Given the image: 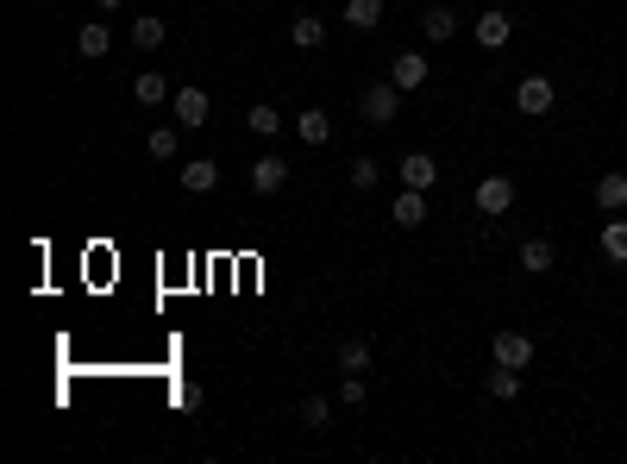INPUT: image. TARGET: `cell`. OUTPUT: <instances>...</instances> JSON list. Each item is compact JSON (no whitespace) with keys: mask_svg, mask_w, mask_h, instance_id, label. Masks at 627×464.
<instances>
[{"mask_svg":"<svg viewBox=\"0 0 627 464\" xmlns=\"http://www.w3.org/2000/svg\"><path fill=\"white\" fill-rule=\"evenodd\" d=\"M389 220H396L402 232H421L427 226V189H402L396 201H389Z\"/></svg>","mask_w":627,"mask_h":464,"instance_id":"9","label":"cell"},{"mask_svg":"<svg viewBox=\"0 0 627 464\" xmlns=\"http://www.w3.org/2000/svg\"><path fill=\"white\" fill-rule=\"evenodd\" d=\"M333 364H339V377H364L370 370V339H339Z\"/></svg>","mask_w":627,"mask_h":464,"instance_id":"17","label":"cell"},{"mask_svg":"<svg viewBox=\"0 0 627 464\" xmlns=\"http://www.w3.org/2000/svg\"><path fill=\"white\" fill-rule=\"evenodd\" d=\"M364 396H370L364 377H339V402H345V408H364Z\"/></svg>","mask_w":627,"mask_h":464,"instance_id":"28","label":"cell"},{"mask_svg":"<svg viewBox=\"0 0 627 464\" xmlns=\"http://www.w3.org/2000/svg\"><path fill=\"white\" fill-rule=\"evenodd\" d=\"M396 176H402V189H433V182H439L433 151H408L402 164H396Z\"/></svg>","mask_w":627,"mask_h":464,"instance_id":"11","label":"cell"},{"mask_svg":"<svg viewBox=\"0 0 627 464\" xmlns=\"http://www.w3.org/2000/svg\"><path fill=\"white\" fill-rule=\"evenodd\" d=\"M289 44L295 51H320V44H327V19L320 13H295L289 19Z\"/></svg>","mask_w":627,"mask_h":464,"instance_id":"14","label":"cell"},{"mask_svg":"<svg viewBox=\"0 0 627 464\" xmlns=\"http://www.w3.org/2000/svg\"><path fill=\"white\" fill-rule=\"evenodd\" d=\"M132 101H138V107H170L176 88L157 76V69H138V76H132Z\"/></svg>","mask_w":627,"mask_h":464,"instance_id":"12","label":"cell"},{"mask_svg":"<svg viewBox=\"0 0 627 464\" xmlns=\"http://www.w3.org/2000/svg\"><path fill=\"white\" fill-rule=\"evenodd\" d=\"M421 38H427V44L458 38V13H452V7H427V13H421Z\"/></svg>","mask_w":627,"mask_h":464,"instance_id":"19","label":"cell"},{"mask_svg":"<svg viewBox=\"0 0 627 464\" xmlns=\"http://www.w3.org/2000/svg\"><path fill=\"white\" fill-rule=\"evenodd\" d=\"M427 76H433V63H427L421 51H402L396 63H389V82H396L402 95H408V88H427Z\"/></svg>","mask_w":627,"mask_h":464,"instance_id":"10","label":"cell"},{"mask_svg":"<svg viewBox=\"0 0 627 464\" xmlns=\"http://www.w3.org/2000/svg\"><path fill=\"white\" fill-rule=\"evenodd\" d=\"M471 201H477V214H483V220H502L508 207H515V182H508L502 170H490V176H483L477 189H471Z\"/></svg>","mask_w":627,"mask_h":464,"instance_id":"3","label":"cell"},{"mask_svg":"<svg viewBox=\"0 0 627 464\" xmlns=\"http://www.w3.org/2000/svg\"><path fill=\"white\" fill-rule=\"evenodd\" d=\"M590 201L602 207V214H627V170H602L590 182Z\"/></svg>","mask_w":627,"mask_h":464,"instance_id":"7","label":"cell"},{"mask_svg":"<svg viewBox=\"0 0 627 464\" xmlns=\"http://www.w3.org/2000/svg\"><path fill=\"white\" fill-rule=\"evenodd\" d=\"M145 151L157 157V164H170V157L182 151V126H157V132L145 138Z\"/></svg>","mask_w":627,"mask_h":464,"instance_id":"24","label":"cell"},{"mask_svg":"<svg viewBox=\"0 0 627 464\" xmlns=\"http://www.w3.org/2000/svg\"><path fill=\"white\" fill-rule=\"evenodd\" d=\"M214 182H220V164H214V157H189V164H182V189H189V195H207Z\"/></svg>","mask_w":627,"mask_h":464,"instance_id":"18","label":"cell"},{"mask_svg":"<svg viewBox=\"0 0 627 464\" xmlns=\"http://www.w3.org/2000/svg\"><path fill=\"white\" fill-rule=\"evenodd\" d=\"M207 113H214V101H207V88H176V101H170V120L182 126V132H201L207 126Z\"/></svg>","mask_w":627,"mask_h":464,"instance_id":"4","label":"cell"},{"mask_svg":"<svg viewBox=\"0 0 627 464\" xmlns=\"http://www.w3.org/2000/svg\"><path fill=\"white\" fill-rule=\"evenodd\" d=\"M245 126H251V132H258V138H276V132H283V126H289V120H283V107H270V101H258V107H251V113H245Z\"/></svg>","mask_w":627,"mask_h":464,"instance_id":"23","label":"cell"},{"mask_svg":"<svg viewBox=\"0 0 627 464\" xmlns=\"http://www.w3.org/2000/svg\"><path fill=\"white\" fill-rule=\"evenodd\" d=\"M76 51H82L88 63L113 51V32H107V19H82V32H76Z\"/></svg>","mask_w":627,"mask_h":464,"instance_id":"15","label":"cell"},{"mask_svg":"<svg viewBox=\"0 0 627 464\" xmlns=\"http://www.w3.org/2000/svg\"><path fill=\"white\" fill-rule=\"evenodd\" d=\"M251 189H258V195H283V189H289V157L264 151L258 164H251Z\"/></svg>","mask_w":627,"mask_h":464,"instance_id":"8","label":"cell"},{"mask_svg":"<svg viewBox=\"0 0 627 464\" xmlns=\"http://www.w3.org/2000/svg\"><path fill=\"white\" fill-rule=\"evenodd\" d=\"M515 107H521V120H546L552 107H559V88H552V76H521V88H515Z\"/></svg>","mask_w":627,"mask_h":464,"instance_id":"2","label":"cell"},{"mask_svg":"<svg viewBox=\"0 0 627 464\" xmlns=\"http://www.w3.org/2000/svg\"><path fill=\"white\" fill-rule=\"evenodd\" d=\"M515 258H521V270L546 276L552 264H559V251H552V239H521V251H515Z\"/></svg>","mask_w":627,"mask_h":464,"instance_id":"21","label":"cell"},{"mask_svg":"<svg viewBox=\"0 0 627 464\" xmlns=\"http://www.w3.org/2000/svg\"><path fill=\"white\" fill-rule=\"evenodd\" d=\"M345 176H352V189H377L383 164H377V157H352V170H345Z\"/></svg>","mask_w":627,"mask_h":464,"instance_id":"27","label":"cell"},{"mask_svg":"<svg viewBox=\"0 0 627 464\" xmlns=\"http://www.w3.org/2000/svg\"><path fill=\"white\" fill-rule=\"evenodd\" d=\"M490 364H508V370H527V364H533V339H527V333H515V327H502V333L490 339Z\"/></svg>","mask_w":627,"mask_h":464,"instance_id":"6","label":"cell"},{"mask_svg":"<svg viewBox=\"0 0 627 464\" xmlns=\"http://www.w3.org/2000/svg\"><path fill=\"white\" fill-rule=\"evenodd\" d=\"M164 38H170V26L157 13H138L132 19V51H164Z\"/></svg>","mask_w":627,"mask_h":464,"instance_id":"16","label":"cell"},{"mask_svg":"<svg viewBox=\"0 0 627 464\" xmlns=\"http://www.w3.org/2000/svg\"><path fill=\"white\" fill-rule=\"evenodd\" d=\"M602 258L627 264V220H602Z\"/></svg>","mask_w":627,"mask_h":464,"instance_id":"25","label":"cell"},{"mask_svg":"<svg viewBox=\"0 0 627 464\" xmlns=\"http://www.w3.org/2000/svg\"><path fill=\"white\" fill-rule=\"evenodd\" d=\"M301 427H308V433L333 427V402H327V396H301Z\"/></svg>","mask_w":627,"mask_h":464,"instance_id":"26","label":"cell"},{"mask_svg":"<svg viewBox=\"0 0 627 464\" xmlns=\"http://www.w3.org/2000/svg\"><path fill=\"white\" fill-rule=\"evenodd\" d=\"M483 389H490L496 402H515V396H521V370H508V364H490V377H483Z\"/></svg>","mask_w":627,"mask_h":464,"instance_id":"22","label":"cell"},{"mask_svg":"<svg viewBox=\"0 0 627 464\" xmlns=\"http://www.w3.org/2000/svg\"><path fill=\"white\" fill-rule=\"evenodd\" d=\"M95 7H101V13H126V0H95Z\"/></svg>","mask_w":627,"mask_h":464,"instance_id":"29","label":"cell"},{"mask_svg":"<svg viewBox=\"0 0 627 464\" xmlns=\"http://www.w3.org/2000/svg\"><path fill=\"white\" fill-rule=\"evenodd\" d=\"M396 113H402V88L396 82H370L364 95H358V120L364 126H389Z\"/></svg>","mask_w":627,"mask_h":464,"instance_id":"1","label":"cell"},{"mask_svg":"<svg viewBox=\"0 0 627 464\" xmlns=\"http://www.w3.org/2000/svg\"><path fill=\"white\" fill-rule=\"evenodd\" d=\"M345 26H352V32H377L383 26V0H345Z\"/></svg>","mask_w":627,"mask_h":464,"instance_id":"20","label":"cell"},{"mask_svg":"<svg viewBox=\"0 0 627 464\" xmlns=\"http://www.w3.org/2000/svg\"><path fill=\"white\" fill-rule=\"evenodd\" d=\"M295 138H301V145H327V138H333V113L327 107H301L295 113Z\"/></svg>","mask_w":627,"mask_h":464,"instance_id":"13","label":"cell"},{"mask_svg":"<svg viewBox=\"0 0 627 464\" xmlns=\"http://www.w3.org/2000/svg\"><path fill=\"white\" fill-rule=\"evenodd\" d=\"M471 38L483 44V51H508V38H515V19H508L502 7H490V13L471 19Z\"/></svg>","mask_w":627,"mask_h":464,"instance_id":"5","label":"cell"}]
</instances>
